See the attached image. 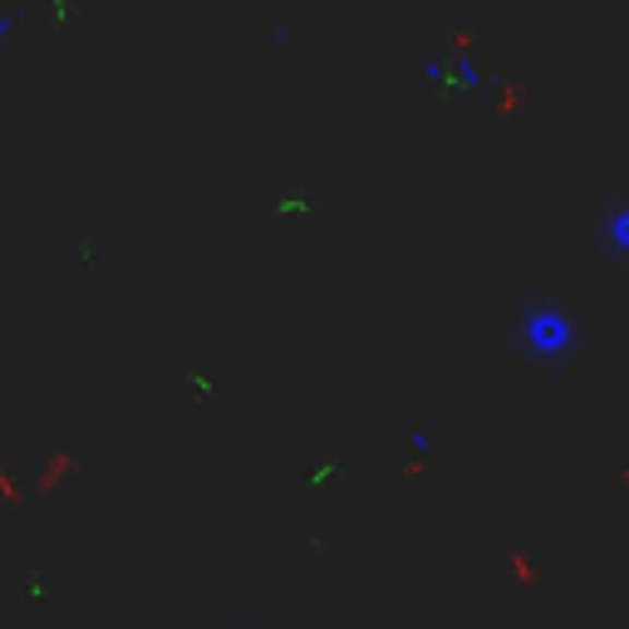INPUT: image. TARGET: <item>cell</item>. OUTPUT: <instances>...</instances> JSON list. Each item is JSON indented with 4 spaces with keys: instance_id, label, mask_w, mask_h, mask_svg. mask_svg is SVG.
Segmentation results:
<instances>
[]
</instances>
